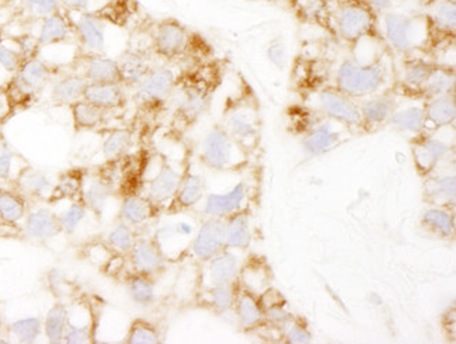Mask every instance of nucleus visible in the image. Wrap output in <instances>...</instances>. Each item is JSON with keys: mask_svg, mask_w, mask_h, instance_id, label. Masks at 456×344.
Instances as JSON below:
<instances>
[{"mask_svg": "<svg viewBox=\"0 0 456 344\" xmlns=\"http://www.w3.org/2000/svg\"><path fill=\"white\" fill-rule=\"evenodd\" d=\"M421 225L441 239H451L455 235V217L450 209L438 207L427 209L421 218Z\"/></svg>", "mask_w": 456, "mask_h": 344, "instance_id": "nucleus-46", "label": "nucleus"}, {"mask_svg": "<svg viewBox=\"0 0 456 344\" xmlns=\"http://www.w3.org/2000/svg\"><path fill=\"white\" fill-rule=\"evenodd\" d=\"M221 124L248 155L257 150L262 138V117L255 93L248 85L226 100Z\"/></svg>", "mask_w": 456, "mask_h": 344, "instance_id": "nucleus-4", "label": "nucleus"}, {"mask_svg": "<svg viewBox=\"0 0 456 344\" xmlns=\"http://www.w3.org/2000/svg\"><path fill=\"white\" fill-rule=\"evenodd\" d=\"M159 158L160 163L158 166V170L153 177L145 180L143 192L149 199L162 207L165 211L166 207L172 201L175 192L179 190L187 166L184 169H179L166 156L160 155Z\"/></svg>", "mask_w": 456, "mask_h": 344, "instance_id": "nucleus-14", "label": "nucleus"}, {"mask_svg": "<svg viewBox=\"0 0 456 344\" xmlns=\"http://www.w3.org/2000/svg\"><path fill=\"white\" fill-rule=\"evenodd\" d=\"M169 260L163 255L162 249L153 236H139L135 245L126 253L128 272L139 273L155 277L165 272Z\"/></svg>", "mask_w": 456, "mask_h": 344, "instance_id": "nucleus-16", "label": "nucleus"}, {"mask_svg": "<svg viewBox=\"0 0 456 344\" xmlns=\"http://www.w3.org/2000/svg\"><path fill=\"white\" fill-rule=\"evenodd\" d=\"M395 83L394 61L387 50L380 51L372 61L353 57L341 61L338 67L331 63L330 87L355 100L394 89Z\"/></svg>", "mask_w": 456, "mask_h": 344, "instance_id": "nucleus-2", "label": "nucleus"}, {"mask_svg": "<svg viewBox=\"0 0 456 344\" xmlns=\"http://www.w3.org/2000/svg\"><path fill=\"white\" fill-rule=\"evenodd\" d=\"M55 180L45 170L34 169L30 165L26 166L14 182L12 187L20 192L28 201H45L53 192Z\"/></svg>", "mask_w": 456, "mask_h": 344, "instance_id": "nucleus-28", "label": "nucleus"}, {"mask_svg": "<svg viewBox=\"0 0 456 344\" xmlns=\"http://www.w3.org/2000/svg\"><path fill=\"white\" fill-rule=\"evenodd\" d=\"M68 68L82 73L89 83H121L118 60L107 53L80 51Z\"/></svg>", "mask_w": 456, "mask_h": 344, "instance_id": "nucleus-19", "label": "nucleus"}, {"mask_svg": "<svg viewBox=\"0 0 456 344\" xmlns=\"http://www.w3.org/2000/svg\"><path fill=\"white\" fill-rule=\"evenodd\" d=\"M199 160L207 169L214 172H235L248 165L246 152L228 129L221 123L216 124L200 143Z\"/></svg>", "mask_w": 456, "mask_h": 344, "instance_id": "nucleus-9", "label": "nucleus"}, {"mask_svg": "<svg viewBox=\"0 0 456 344\" xmlns=\"http://www.w3.org/2000/svg\"><path fill=\"white\" fill-rule=\"evenodd\" d=\"M26 166L28 163L12 148L4 134L0 133V183L12 184Z\"/></svg>", "mask_w": 456, "mask_h": 344, "instance_id": "nucleus-48", "label": "nucleus"}, {"mask_svg": "<svg viewBox=\"0 0 456 344\" xmlns=\"http://www.w3.org/2000/svg\"><path fill=\"white\" fill-rule=\"evenodd\" d=\"M30 201L14 187H0V222L7 225L21 226Z\"/></svg>", "mask_w": 456, "mask_h": 344, "instance_id": "nucleus-40", "label": "nucleus"}, {"mask_svg": "<svg viewBox=\"0 0 456 344\" xmlns=\"http://www.w3.org/2000/svg\"><path fill=\"white\" fill-rule=\"evenodd\" d=\"M23 62V53L19 46L11 36L4 34L0 40V86L6 85Z\"/></svg>", "mask_w": 456, "mask_h": 344, "instance_id": "nucleus-47", "label": "nucleus"}, {"mask_svg": "<svg viewBox=\"0 0 456 344\" xmlns=\"http://www.w3.org/2000/svg\"><path fill=\"white\" fill-rule=\"evenodd\" d=\"M183 68L184 67L173 63L156 65L146 75L145 79L131 90L133 93H129V99L135 106L138 117L142 119L163 117L166 103L175 89Z\"/></svg>", "mask_w": 456, "mask_h": 344, "instance_id": "nucleus-5", "label": "nucleus"}, {"mask_svg": "<svg viewBox=\"0 0 456 344\" xmlns=\"http://www.w3.org/2000/svg\"><path fill=\"white\" fill-rule=\"evenodd\" d=\"M426 7L423 13L430 31L427 53H438L455 43L456 0H427Z\"/></svg>", "mask_w": 456, "mask_h": 344, "instance_id": "nucleus-11", "label": "nucleus"}, {"mask_svg": "<svg viewBox=\"0 0 456 344\" xmlns=\"http://www.w3.org/2000/svg\"><path fill=\"white\" fill-rule=\"evenodd\" d=\"M117 60L121 72V83L129 92L138 86L139 83L145 79L146 75L156 67V57L149 44H129Z\"/></svg>", "mask_w": 456, "mask_h": 344, "instance_id": "nucleus-15", "label": "nucleus"}, {"mask_svg": "<svg viewBox=\"0 0 456 344\" xmlns=\"http://www.w3.org/2000/svg\"><path fill=\"white\" fill-rule=\"evenodd\" d=\"M21 232L26 238L34 242H48L57 238L62 232L57 212L50 207H37L27 212L21 224Z\"/></svg>", "mask_w": 456, "mask_h": 344, "instance_id": "nucleus-24", "label": "nucleus"}, {"mask_svg": "<svg viewBox=\"0 0 456 344\" xmlns=\"http://www.w3.org/2000/svg\"><path fill=\"white\" fill-rule=\"evenodd\" d=\"M267 58L278 70H285L288 63V53L287 46L282 43V40L277 38V40L270 43L267 48Z\"/></svg>", "mask_w": 456, "mask_h": 344, "instance_id": "nucleus-57", "label": "nucleus"}, {"mask_svg": "<svg viewBox=\"0 0 456 344\" xmlns=\"http://www.w3.org/2000/svg\"><path fill=\"white\" fill-rule=\"evenodd\" d=\"M239 291V282L235 284L216 285L207 288V302L209 308L219 316L231 314L235 308L236 295Z\"/></svg>", "mask_w": 456, "mask_h": 344, "instance_id": "nucleus-49", "label": "nucleus"}, {"mask_svg": "<svg viewBox=\"0 0 456 344\" xmlns=\"http://www.w3.org/2000/svg\"><path fill=\"white\" fill-rule=\"evenodd\" d=\"M385 40L389 46L402 55H413L426 53L430 41L428 23L423 12L409 13V12L387 11L382 19Z\"/></svg>", "mask_w": 456, "mask_h": 344, "instance_id": "nucleus-7", "label": "nucleus"}, {"mask_svg": "<svg viewBox=\"0 0 456 344\" xmlns=\"http://www.w3.org/2000/svg\"><path fill=\"white\" fill-rule=\"evenodd\" d=\"M135 128L134 127H116L104 131L102 155L104 160H114L133 152L135 146Z\"/></svg>", "mask_w": 456, "mask_h": 344, "instance_id": "nucleus-38", "label": "nucleus"}, {"mask_svg": "<svg viewBox=\"0 0 456 344\" xmlns=\"http://www.w3.org/2000/svg\"><path fill=\"white\" fill-rule=\"evenodd\" d=\"M361 111V131L374 133L387 126L390 117L399 107V94L394 89L377 93L358 102Z\"/></svg>", "mask_w": 456, "mask_h": 344, "instance_id": "nucleus-17", "label": "nucleus"}, {"mask_svg": "<svg viewBox=\"0 0 456 344\" xmlns=\"http://www.w3.org/2000/svg\"><path fill=\"white\" fill-rule=\"evenodd\" d=\"M411 155L419 175L428 177L438 168L440 162L450 155L452 146L434 133H424L411 139Z\"/></svg>", "mask_w": 456, "mask_h": 344, "instance_id": "nucleus-18", "label": "nucleus"}, {"mask_svg": "<svg viewBox=\"0 0 456 344\" xmlns=\"http://www.w3.org/2000/svg\"><path fill=\"white\" fill-rule=\"evenodd\" d=\"M426 111L427 133H436L444 128L455 126L456 100L455 93L436 97L424 103Z\"/></svg>", "mask_w": 456, "mask_h": 344, "instance_id": "nucleus-35", "label": "nucleus"}, {"mask_svg": "<svg viewBox=\"0 0 456 344\" xmlns=\"http://www.w3.org/2000/svg\"><path fill=\"white\" fill-rule=\"evenodd\" d=\"M69 110L70 116H72L73 129L77 133L96 131V129L107 126L110 117L113 116V113L100 109V107L89 103L85 99L79 100L77 103L70 104Z\"/></svg>", "mask_w": 456, "mask_h": 344, "instance_id": "nucleus-37", "label": "nucleus"}, {"mask_svg": "<svg viewBox=\"0 0 456 344\" xmlns=\"http://www.w3.org/2000/svg\"><path fill=\"white\" fill-rule=\"evenodd\" d=\"M126 344H159L162 343L160 329L148 319L136 318L129 324L124 336Z\"/></svg>", "mask_w": 456, "mask_h": 344, "instance_id": "nucleus-50", "label": "nucleus"}, {"mask_svg": "<svg viewBox=\"0 0 456 344\" xmlns=\"http://www.w3.org/2000/svg\"><path fill=\"white\" fill-rule=\"evenodd\" d=\"M57 214L63 233L72 236L75 235V232L79 229V226L82 225L90 212L86 206L83 204L82 200H77V201H69L67 209L57 212Z\"/></svg>", "mask_w": 456, "mask_h": 344, "instance_id": "nucleus-54", "label": "nucleus"}, {"mask_svg": "<svg viewBox=\"0 0 456 344\" xmlns=\"http://www.w3.org/2000/svg\"><path fill=\"white\" fill-rule=\"evenodd\" d=\"M207 195V179L201 173L191 170L187 165L179 190L175 192L172 201L167 204L165 211L167 216H180L183 212L190 211L199 206Z\"/></svg>", "mask_w": 456, "mask_h": 344, "instance_id": "nucleus-21", "label": "nucleus"}, {"mask_svg": "<svg viewBox=\"0 0 456 344\" xmlns=\"http://www.w3.org/2000/svg\"><path fill=\"white\" fill-rule=\"evenodd\" d=\"M265 324H270L277 331H287L289 324L294 322V315L285 309L284 304H275L265 309Z\"/></svg>", "mask_w": 456, "mask_h": 344, "instance_id": "nucleus-55", "label": "nucleus"}, {"mask_svg": "<svg viewBox=\"0 0 456 344\" xmlns=\"http://www.w3.org/2000/svg\"><path fill=\"white\" fill-rule=\"evenodd\" d=\"M190 249L194 258L201 263L209 262L222 250H225V218L207 217L195 232Z\"/></svg>", "mask_w": 456, "mask_h": 344, "instance_id": "nucleus-20", "label": "nucleus"}, {"mask_svg": "<svg viewBox=\"0 0 456 344\" xmlns=\"http://www.w3.org/2000/svg\"><path fill=\"white\" fill-rule=\"evenodd\" d=\"M206 265V283L208 287L235 284L239 282L241 265L240 258H238L235 250L225 249Z\"/></svg>", "mask_w": 456, "mask_h": 344, "instance_id": "nucleus-30", "label": "nucleus"}, {"mask_svg": "<svg viewBox=\"0 0 456 344\" xmlns=\"http://www.w3.org/2000/svg\"><path fill=\"white\" fill-rule=\"evenodd\" d=\"M148 34L153 55L163 63L190 67L214 58L206 38L175 19L155 21L149 26Z\"/></svg>", "mask_w": 456, "mask_h": 344, "instance_id": "nucleus-3", "label": "nucleus"}, {"mask_svg": "<svg viewBox=\"0 0 456 344\" xmlns=\"http://www.w3.org/2000/svg\"><path fill=\"white\" fill-rule=\"evenodd\" d=\"M424 195L427 202H430L433 207L453 209L456 201L455 175L436 176L433 179H427Z\"/></svg>", "mask_w": 456, "mask_h": 344, "instance_id": "nucleus-42", "label": "nucleus"}, {"mask_svg": "<svg viewBox=\"0 0 456 344\" xmlns=\"http://www.w3.org/2000/svg\"><path fill=\"white\" fill-rule=\"evenodd\" d=\"M68 13L72 19L75 37L80 51L107 53L110 27L113 26L103 19H100L93 12L68 11Z\"/></svg>", "mask_w": 456, "mask_h": 344, "instance_id": "nucleus-13", "label": "nucleus"}, {"mask_svg": "<svg viewBox=\"0 0 456 344\" xmlns=\"http://www.w3.org/2000/svg\"><path fill=\"white\" fill-rule=\"evenodd\" d=\"M83 99L113 114L126 110L131 100L123 83H89Z\"/></svg>", "mask_w": 456, "mask_h": 344, "instance_id": "nucleus-25", "label": "nucleus"}, {"mask_svg": "<svg viewBox=\"0 0 456 344\" xmlns=\"http://www.w3.org/2000/svg\"><path fill=\"white\" fill-rule=\"evenodd\" d=\"M4 26H2V24H0V40H2V38H4Z\"/></svg>", "mask_w": 456, "mask_h": 344, "instance_id": "nucleus-62", "label": "nucleus"}, {"mask_svg": "<svg viewBox=\"0 0 456 344\" xmlns=\"http://www.w3.org/2000/svg\"><path fill=\"white\" fill-rule=\"evenodd\" d=\"M251 241H253V232H251L250 214L248 209H241L240 211L225 218L226 249L246 250L250 248Z\"/></svg>", "mask_w": 456, "mask_h": 344, "instance_id": "nucleus-39", "label": "nucleus"}, {"mask_svg": "<svg viewBox=\"0 0 456 344\" xmlns=\"http://www.w3.org/2000/svg\"><path fill=\"white\" fill-rule=\"evenodd\" d=\"M225 72V61L216 58L183 68L163 111L170 135L182 138L208 114Z\"/></svg>", "mask_w": 456, "mask_h": 344, "instance_id": "nucleus-1", "label": "nucleus"}, {"mask_svg": "<svg viewBox=\"0 0 456 344\" xmlns=\"http://www.w3.org/2000/svg\"><path fill=\"white\" fill-rule=\"evenodd\" d=\"M236 321L239 326L245 331H256L265 326V308L262 301L256 292L239 284L238 295H236L235 308H233Z\"/></svg>", "mask_w": 456, "mask_h": 344, "instance_id": "nucleus-31", "label": "nucleus"}, {"mask_svg": "<svg viewBox=\"0 0 456 344\" xmlns=\"http://www.w3.org/2000/svg\"><path fill=\"white\" fill-rule=\"evenodd\" d=\"M36 27L37 31H33V33L36 34L37 40L40 43L41 50L46 46L77 43L75 27H73L72 19L65 7L37 21Z\"/></svg>", "mask_w": 456, "mask_h": 344, "instance_id": "nucleus-22", "label": "nucleus"}, {"mask_svg": "<svg viewBox=\"0 0 456 344\" xmlns=\"http://www.w3.org/2000/svg\"><path fill=\"white\" fill-rule=\"evenodd\" d=\"M162 212V207L155 204L148 195L139 192V194L126 195L121 199L118 219L138 229L148 225L149 222L158 218Z\"/></svg>", "mask_w": 456, "mask_h": 344, "instance_id": "nucleus-27", "label": "nucleus"}, {"mask_svg": "<svg viewBox=\"0 0 456 344\" xmlns=\"http://www.w3.org/2000/svg\"><path fill=\"white\" fill-rule=\"evenodd\" d=\"M4 4H6V0H0V9H2V7H4Z\"/></svg>", "mask_w": 456, "mask_h": 344, "instance_id": "nucleus-63", "label": "nucleus"}, {"mask_svg": "<svg viewBox=\"0 0 456 344\" xmlns=\"http://www.w3.org/2000/svg\"><path fill=\"white\" fill-rule=\"evenodd\" d=\"M9 332L19 343L33 344L44 333L43 321L38 316L16 319L9 326Z\"/></svg>", "mask_w": 456, "mask_h": 344, "instance_id": "nucleus-53", "label": "nucleus"}, {"mask_svg": "<svg viewBox=\"0 0 456 344\" xmlns=\"http://www.w3.org/2000/svg\"><path fill=\"white\" fill-rule=\"evenodd\" d=\"M69 305L65 301H57L48 309L43 321L44 334L48 343H63V336L67 331Z\"/></svg>", "mask_w": 456, "mask_h": 344, "instance_id": "nucleus-44", "label": "nucleus"}, {"mask_svg": "<svg viewBox=\"0 0 456 344\" xmlns=\"http://www.w3.org/2000/svg\"><path fill=\"white\" fill-rule=\"evenodd\" d=\"M4 6L13 7L16 20L30 24H36L63 7L61 0H6Z\"/></svg>", "mask_w": 456, "mask_h": 344, "instance_id": "nucleus-41", "label": "nucleus"}, {"mask_svg": "<svg viewBox=\"0 0 456 344\" xmlns=\"http://www.w3.org/2000/svg\"><path fill=\"white\" fill-rule=\"evenodd\" d=\"M334 29L344 43L355 46L362 40H380V14L365 0H340L333 12Z\"/></svg>", "mask_w": 456, "mask_h": 344, "instance_id": "nucleus-8", "label": "nucleus"}, {"mask_svg": "<svg viewBox=\"0 0 456 344\" xmlns=\"http://www.w3.org/2000/svg\"><path fill=\"white\" fill-rule=\"evenodd\" d=\"M438 63L440 62L434 58L417 57L416 53L406 55L403 60L402 78L395 83V92L399 96L414 100L417 92L421 89Z\"/></svg>", "mask_w": 456, "mask_h": 344, "instance_id": "nucleus-23", "label": "nucleus"}, {"mask_svg": "<svg viewBox=\"0 0 456 344\" xmlns=\"http://www.w3.org/2000/svg\"><path fill=\"white\" fill-rule=\"evenodd\" d=\"M62 72L63 68L48 62L40 55L24 61L19 70L4 85L17 111L34 106L46 87Z\"/></svg>", "mask_w": 456, "mask_h": 344, "instance_id": "nucleus-6", "label": "nucleus"}, {"mask_svg": "<svg viewBox=\"0 0 456 344\" xmlns=\"http://www.w3.org/2000/svg\"><path fill=\"white\" fill-rule=\"evenodd\" d=\"M343 2H350V0H343Z\"/></svg>", "mask_w": 456, "mask_h": 344, "instance_id": "nucleus-64", "label": "nucleus"}, {"mask_svg": "<svg viewBox=\"0 0 456 344\" xmlns=\"http://www.w3.org/2000/svg\"><path fill=\"white\" fill-rule=\"evenodd\" d=\"M16 106H14L12 97L9 96L6 87L0 86V128L6 126L16 116Z\"/></svg>", "mask_w": 456, "mask_h": 344, "instance_id": "nucleus-58", "label": "nucleus"}, {"mask_svg": "<svg viewBox=\"0 0 456 344\" xmlns=\"http://www.w3.org/2000/svg\"><path fill=\"white\" fill-rule=\"evenodd\" d=\"M304 104L334 119L350 129H361V111L358 100L334 87L305 92Z\"/></svg>", "mask_w": 456, "mask_h": 344, "instance_id": "nucleus-10", "label": "nucleus"}, {"mask_svg": "<svg viewBox=\"0 0 456 344\" xmlns=\"http://www.w3.org/2000/svg\"><path fill=\"white\" fill-rule=\"evenodd\" d=\"M351 133L353 129L348 127L322 116L306 133L299 136L302 152L308 158L326 155L343 145L350 138Z\"/></svg>", "mask_w": 456, "mask_h": 344, "instance_id": "nucleus-12", "label": "nucleus"}, {"mask_svg": "<svg viewBox=\"0 0 456 344\" xmlns=\"http://www.w3.org/2000/svg\"><path fill=\"white\" fill-rule=\"evenodd\" d=\"M89 80L83 77L82 73L69 72L61 73L55 78L50 86L51 103L55 106H68L77 103L85 96Z\"/></svg>", "mask_w": 456, "mask_h": 344, "instance_id": "nucleus-29", "label": "nucleus"}, {"mask_svg": "<svg viewBox=\"0 0 456 344\" xmlns=\"http://www.w3.org/2000/svg\"><path fill=\"white\" fill-rule=\"evenodd\" d=\"M194 235V228L189 222L179 221L158 229L153 238L162 249L166 258L170 260L173 250H179V253L184 252L185 249L191 245Z\"/></svg>", "mask_w": 456, "mask_h": 344, "instance_id": "nucleus-36", "label": "nucleus"}, {"mask_svg": "<svg viewBox=\"0 0 456 344\" xmlns=\"http://www.w3.org/2000/svg\"><path fill=\"white\" fill-rule=\"evenodd\" d=\"M456 75L455 68L448 63H438L436 70L431 72L421 89L417 92L414 100L416 102H430L436 97L445 96L450 93H455Z\"/></svg>", "mask_w": 456, "mask_h": 344, "instance_id": "nucleus-34", "label": "nucleus"}, {"mask_svg": "<svg viewBox=\"0 0 456 344\" xmlns=\"http://www.w3.org/2000/svg\"><path fill=\"white\" fill-rule=\"evenodd\" d=\"M248 199V185L245 182L233 185L229 192H211L207 194L202 206V214L206 217L216 218H228L232 214L245 209V201Z\"/></svg>", "mask_w": 456, "mask_h": 344, "instance_id": "nucleus-26", "label": "nucleus"}, {"mask_svg": "<svg viewBox=\"0 0 456 344\" xmlns=\"http://www.w3.org/2000/svg\"><path fill=\"white\" fill-rule=\"evenodd\" d=\"M138 238L139 235L136 228L118 219L111 226V229L107 232L106 243L110 248L113 249L114 252L126 255L133 249V246L135 245L136 239Z\"/></svg>", "mask_w": 456, "mask_h": 344, "instance_id": "nucleus-52", "label": "nucleus"}, {"mask_svg": "<svg viewBox=\"0 0 456 344\" xmlns=\"http://www.w3.org/2000/svg\"><path fill=\"white\" fill-rule=\"evenodd\" d=\"M365 2H367L374 11H377L378 13L380 14L390 11V7H392V2H394V0H365Z\"/></svg>", "mask_w": 456, "mask_h": 344, "instance_id": "nucleus-60", "label": "nucleus"}, {"mask_svg": "<svg viewBox=\"0 0 456 344\" xmlns=\"http://www.w3.org/2000/svg\"><path fill=\"white\" fill-rule=\"evenodd\" d=\"M68 11L94 12L103 7L109 0H61Z\"/></svg>", "mask_w": 456, "mask_h": 344, "instance_id": "nucleus-59", "label": "nucleus"}, {"mask_svg": "<svg viewBox=\"0 0 456 344\" xmlns=\"http://www.w3.org/2000/svg\"><path fill=\"white\" fill-rule=\"evenodd\" d=\"M45 284L48 291L57 301H72L77 299L79 291L77 283L72 282L60 268H51L50 272L46 273Z\"/></svg>", "mask_w": 456, "mask_h": 344, "instance_id": "nucleus-51", "label": "nucleus"}, {"mask_svg": "<svg viewBox=\"0 0 456 344\" xmlns=\"http://www.w3.org/2000/svg\"><path fill=\"white\" fill-rule=\"evenodd\" d=\"M126 290L129 297L139 307H151L156 301V285L152 277L139 273L126 272Z\"/></svg>", "mask_w": 456, "mask_h": 344, "instance_id": "nucleus-45", "label": "nucleus"}, {"mask_svg": "<svg viewBox=\"0 0 456 344\" xmlns=\"http://www.w3.org/2000/svg\"><path fill=\"white\" fill-rule=\"evenodd\" d=\"M113 195L116 194L109 182L104 180L96 170L94 172L89 170L85 187H83L82 201L89 209L90 214L96 217L97 219L103 218Z\"/></svg>", "mask_w": 456, "mask_h": 344, "instance_id": "nucleus-33", "label": "nucleus"}, {"mask_svg": "<svg viewBox=\"0 0 456 344\" xmlns=\"http://www.w3.org/2000/svg\"><path fill=\"white\" fill-rule=\"evenodd\" d=\"M387 126L394 127L400 133L409 134L411 138L427 133L424 103L419 106H407L404 109L397 107Z\"/></svg>", "mask_w": 456, "mask_h": 344, "instance_id": "nucleus-43", "label": "nucleus"}, {"mask_svg": "<svg viewBox=\"0 0 456 344\" xmlns=\"http://www.w3.org/2000/svg\"><path fill=\"white\" fill-rule=\"evenodd\" d=\"M89 169L86 168H72L65 170L55 180L53 192L46 200L48 206H57L62 201H77L82 200L83 187L86 182Z\"/></svg>", "mask_w": 456, "mask_h": 344, "instance_id": "nucleus-32", "label": "nucleus"}, {"mask_svg": "<svg viewBox=\"0 0 456 344\" xmlns=\"http://www.w3.org/2000/svg\"><path fill=\"white\" fill-rule=\"evenodd\" d=\"M0 343H4V326H2V322H0Z\"/></svg>", "mask_w": 456, "mask_h": 344, "instance_id": "nucleus-61", "label": "nucleus"}, {"mask_svg": "<svg viewBox=\"0 0 456 344\" xmlns=\"http://www.w3.org/2000/svg\"><path fill=\"white\" fill-rule=\"evenodd\" d=\"M285 339H287V343L308 344L311 343L314 336H312L311 329L302 319H294V322L289 324V328L285 331Z\"/></svg>", "mask_w": 456, "mask_h": 344, "instance_id": "nucleus-56", "label": "nucleus"}]
</instances>
